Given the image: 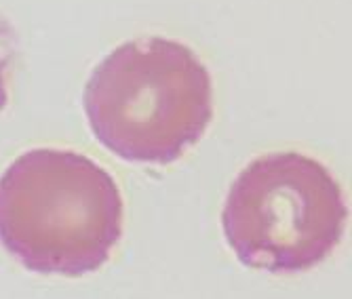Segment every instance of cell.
Segmentation results:
<instances>
[{
  "mask_svg": "<svg viewBox=\"0 0 352 299\" xmlns=\"http://www.w3.org/2000/svg\"><path fill=\"white\" fill-rule=\"evenodd\" d=\"M122 215L114 177L78 152L30 150L0 177V245L30 272H98L122 236Z\"/></svg>",
  "mask_w": 352,
  "mask_h": 299,
  "instance_id": "obj_1",
  "label": "cell"
},
{
  "mask_svg": "<svg viewBox=\"0 0 352 299\" xmlns=\"http://www.w3.org/2000/svg\"><path fill=\"white\" fill-rule=\"evenodd\" d=\"M95 140L122 160L171 164L195 146L213 116V85L184 43L148 36L116 47L85 87Z\"/></svg>",
  "mask_w": 352,
  "mask_h": 299,
  "instance_id": "obj_2",
  "label": "cell"
},
{
  "mask_svg": "<svg viewBox=\"0 0 352 299\" xmlns=\"http://www.w3.org/2000/svg\"><path fill=\"white\" fill-rule=\"evenodd\" d=\"M344 192L323 162L300 152L251 160L236 175L221 225L241 263L272 274L304 272L344 236Z\"/></svg>",
  "mask_w": 352,
  "mask_h": 299,
  "instance_id": "obj_3",
  "label": "cell"
},
{
  "mask_svg": "<svg viewBox=\"0 0 352 299\" xmlns=\"http://www.w3.org/2000/svg\"><path fill=\"white\" fill-rule=\"evenodd\" d=\"M11 65V57H0V110L7 106V70Z\"/></svg>",
  "mask_w": 352,
  "mask_h": 299,
  "instance_id": "obj_4",
  "label": "cell"
}]
</instances>
